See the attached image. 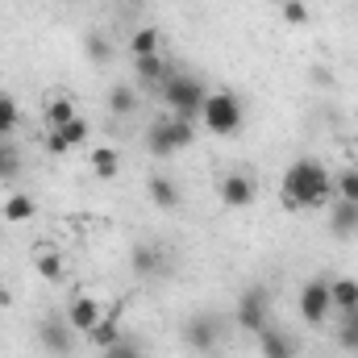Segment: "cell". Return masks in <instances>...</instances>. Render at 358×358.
Wrapping results in <instances>:
<instances>
[{
  "instance_id": "6da1fadb",
  "label": "cell",
  "mask_w": 358,
  "mask_h": 358,
  "mask_svg": "<svg viewBox=\"0 0 358 358\" xmlns=\"http://www.w3.org/2000/svg\"><path fill=\"white\" fill-rule=\"evenodd\" d=\"M279 187H283V208H292V213H300V208H325L329 196H334V176H329V167L321 159H296L283 171Z\"/></svg>"
},
{
  "instance_id": "7a4b0ae2",
  "label": "cell",
  "mask_w": 358,
  "mask_h": 358,
  "mask_svg": "<svg viewBox=\"0 0 358 358\" xmlns=\"http://www.w3.org/2000/svg\"><path fill=\"white\" fill-rule=\"evenodd\" d=\"M200 121H204V129H208L213 138H234V134L246 125V104H242L234 92H208Z\"/></svg>"
},
{
  "instance_id": "3957f363",
  "label": "cell",
  "mask_w": 358,
  "mask_h": 358,
  "mask_svg": "<svg viewBox=\"0 0 358 358\" xmlns=\"http://www.w3.org/2000/svg\"><path fill=\"white\" fill-rule=\"evenodd\" d=\"M204 100H208V88H204L196 76L171 71V80L163 84V104L171 108V117H179V121H200Z\"/></svg>"
},
{
  "instance_id": "277c9868",
  "label": "cell",
  "mask_w": 358,
  "mask_h": 358,
  "mask_svg": "<svg viewBox=\"0 0 358 358\" xmlns=\"http://www.w3.org/2000/svg\"><path fill=\"white\" fill-rule=\"evenodd\" d=\"M187 146H196L192 121H179V117H159V121H150V129H146V150H150L155 159H171V155L187 150Z\"/></svg>"
},
{
  "instance_id": "5b68a950",
  "label": "cell",
  "mask_w": 358,
  "mask_h": 358,
  "mask_svg": "<svg viewBox=\"0 0 358 358\" xmlns=\"http://www.w3.org/2000/svg\"><path fill=\"white\" fill-rule=\"evenodd\" d=\"M221 342H225V325H221L217 313H196V317L183 325V346H187L192 355H200V358L217 355Z\"/></svg>"
},
{
  "instance_id": "8992f818",
  "label": "cell",
  "mask_w": 358,
  "mask_h": 358,
  "mask_svg": "<svg viewBox=\"0 0 358 358\" xmlns=\"http://www.w3.org/2000/svg\"><path fill=\"white\" fill-rule=\"evenodd\" d=\"M234 317H238V325H242L246 334H263V329L271 325V292L263 287V283L246 287V292L238 296Z\"/></svg>"
},
{
  "instance_id": "52a82bcc",
  "label": "cell",
  "mask_w": 358,
  "mask_h": 358,
  "mask_svg": "<svg viewBox=\"0 0 358 358\" xmlns=\"http://www.w3.org/2000/svg\"><path fill=\"white\" fill-rule=\"evenodd\" d=\"M300 317L308 321V325H325L329 321V313H334V296H329V279H308L304 287H300Z\"/></svg>"
},
{
  "instance_id": "ba28073f",
  "label": "cell",
  "mask_w": 358,
  "mask_h": 358,
  "mask_svg": "<svg viewBox=\"0 0 358 358\" xmlns=\"http://www.w3.org/2000/svg\"><path fill=\"white\" fill-rule=\"evenodd\" d=\"M38 346L50 358H67L76 350V329L67 325V317H46L38 325Z\"/></svg>"
},
{
  "instance_id": "9c48e42d",
  "label": "cell",
  "mask_w": 358,
  "mask_h": 358,
  "mask_svg": "<svg viewBox=\"0 0 358 358\" xmlns=\"http://www.w3.org/2000/svg\"><path fill=\"white\" fill-rule=\"evenodd\" d=\"M217 196H221L225 208H250L255 196H259V183L246 176V171H229V176H221V183H217Z\"/></svg>"
},
{
  "instance_id": "30bf717a",
  "label": "cell",
  "mask_w": 358,
  "mask_h": 358,
  "mask_svg": "<svg viewBox=\"0 0 358 358\" xmlns=\"http://www.w3.org/2000/svg\"><path fill=\"white\" fill-rule=\"evenodd\" d=\"M108 308L96 300V296H71V304H67V325L76 329V334H84L88 338L92 329L100 325V317H104Z\"/></svg>"
},
{
  "instance_id": "8fae6325",
  "label": "cell",
  "mask_w": 358,
  "mask_h": 358,
  "mask_svg": "<svg viewBox=\"0 0 358 358\" xmlns=\"http://www.w3.org/2000/svg\"><path fill=\"white\" fill-rule=\"evenodd\" d=\"M259 355L263 358H300V342H296V334L267 325V329L259 334Z\"/></svg>"
},
{
  "instance_id": "7c38bea8",
  "label": "cell",
  "mask_w": 358,
  "mask_h": 358,
  "mask_svg": "<svg viewBox=\"0 0 358 358\" xmlns=\"http://www.w3.org/2000/svg\"><path fill=\"white\" fill-rule=\"evenodd\" d=\"M129 267L138 279H159L163 271H167V259H163V246H155V242H142V246H134V255H129Z\"/></svg>"
},
{
  "instance_id": "4fadbf2b",
  "label": "cell",
  "mask_w": 358,
  "mask_h": 358,
  "mask_svg": "<svg viewBox=\"0 0 358 358\" xmlns=\"http://www.w3.org/2000/svg\"><path fill=\"white\" fill-rule=\"evenodd\" d=\"M42 117H46V125H50V129H63L67 121H76V117H80V104H76L71 96H63V92H59V96H46Z\"/></svg>"
},
{
  "instance_id": "5bb4252c",
  "label": "cell",
  "mask_w": 358,
  "mask_h": 358,
  "mask_svg": "<svg viewBox=\"0 0 358 358\" xmlns=\"http://www.w3.org/2000/svg\"><path fill=\"white\" fill-rule=\"evenodd\" d=\"M146 196H150L163 213H171V208L183 204V196H179V187H176V179L171 176H150L146 179Z\"/></svg>"
},
{
  "instance_id": "9a60e30c",
  "label": "cell",
  "mask_w": 358,
  "mask_h": 358,
  "mask_svg": "<svg viewBox=\"0 0 358 358\" xmlns=\"http://www.w3.org/2000/svg\"><path fill=\"white\" fill-rule=\"evenodd\" d=\"M134 71H138V80L146 84V88H159L171 80V67L163 63V55H146V59H134Z\"/></svg>"
},
{
  "instance_id": "2e32d148",
  "label": "cell",
  "mask_w": 358,
  "mask_h": 358,
  "mask_svg": "<svg viewBox=\"0 0 358 358\" xmlns=\"http://www.w3.org/2000/svg\"><path fill=\"white\" fill-rule=\"evenodd\" d=\"M88 342L96 346V350H108V346L121 342V313H117V308H108V313L100 317V325L88 334Z\"/></svg>"
},
{
  "instance_id": "e0dca14e",
  "label": "cell",
  "mask_w": 358,
  "mask_h": 358,
  "mask_svg": "<svg viewBox=\"0 0 358 358\" xmlns=\"http://www.w3.org/2000/svg\"><path fill=\"white\" fill-rule=\"evenodd\" d=\"M88 167H92V176L96 179H117V171H121V155H117V146H92Z\"/></svg>"
},
{
  "instance_id": "ac0fdd59",
  "label": "cell",
  "mask_w": 358,
  "mask_h": 358,
  "mask_svg": "<svg viewBox=\"0 0 358 358\" xmlns=\"http://www.w3.org/2000/svg\"><path fill=\"white\" fill-rule=\"evenodd\" d=\"M329 229H334V238H355L358 234V204L338 200L334 213H329Z\"/></svg>"
},
{
  "instance_id": "d6986e66",
  "label": "cell",
  "mask_w": 358,
  "mask_h": 358,
  "mask_svg": "<svg viewBox=\"0 0 358 358\" xmlns=\"http://www.w3.org/2000/svg\"><path fill=\"white\" fill-rule=\"evenodd\" d=\"M159 50H163V34L155 25H142V29L129 34V55L134 59H146V55H159Z\"/></svg>"
},
{
  "instance_id": "ffe728a7",
  "label": "cell",
  "mask_w": 358,
  "mask_h": 358,
  "mask_svg": "<svg viewBox=\"0 0 358 358\" xmlns=\"http://www.w3.org/2000/svg\"><path fill=\"white\" fill-rule=\"evenodd\" d=\"M4 221L8 225H25V221H34V213H38V204H34V196H25V192H13L8 200H4Z\"/></svg>"
},
{
  "instance_id": "44dd1931",
  "label": "cell",
  "mask_w": 358,
  "mask_h": 358,
  "mask_svg": "<svg viewBox=\"0 0 358 358\" xmlns=\"http://www.w3.org/2000/svg\"><path fill=\"white\" fill-rule=\"evenodd\" d=\"M329 296H334V308H342V313H358V279H350V275L329 279Z\"/></svg>"
},
{
  "instance_id": "7402d4cb",
  "label": "cell",
  "mask_w": 358,
  "mask_h": 358,
  "mask_svg": "<svg viewBox=\"0 0 358 358\" xmlns=\"http://www.w3.org/2000/svg\"><path fill=\"white\" fill-rule=\"evenodd\" d=\"M108 113L113 117H134L138 113V92L129 88V84H113L108 88Z\"/></svg>"
},
{
  "instance_id": "603a6c76",
  "label": "cell",
  "mask_w": 358,
  "mask_h": 358,
  "mask_svg": "<svg viewBox=\"0 0 358 358\" xmlns=\"http://www.w3.org/2000/svg\"><path fill=\"white\" fill-rule=\"evenodd\" d=\"M84 55H88L92 63H108V59H113V42H108V34L92 29L88 38H84Z\"/></svg>"
},
{
  "instance_id": "cb8c5ba5",
  "label": "cell",
  "mask_w": 358,
  "mask_h": 358,
  "mask_svg": "<svg viewBox=\"0 0 358 358\" xmlns=\"http://www.w3.org/2000/svg\"><path fill=\"white\" fill-rule=\"evenodd\" d=\"M334 192H338V200H346V204H358V167H346V171H338V176H334Z\"/></svg>"
},
{
  "instance_id": "d4e9b609",
  "label": "cell",
  "mask_w": 358,
  "mask_h": 358,
  "mask_svg": "<svg viewBox=\"0 0 358 358\" xmlns=\"http://www.w3.org/2000/svg\"><path fill=\"white\" fill-rule=\"evenodd\" d=\"M59 138L67 142V150H80V146H88V121H84V117L67 121V125L59 129Z\"/></svg>"
},
{
  "instance_id": "484cf974",
  "label": "cell",
  "mask_w": 358,
  "mask_h": 358,
  "mask_svg": "<svg viewBox=\"0 0 358 358\" xmlns=\"http://www.w3.org/2000/svg\"><path fill=\"white\" fill-rule=\"evenodd\" d=\"M34 267H38L42 279H50V283H59V279L67 275V267H63V259H59V255H38V263H34Z\"/></svg>"
},
{
  "instance_id": "4316f807",
  "label": "cell",
  "mask_w": 358,
  "mask_h": 358,
  "mask_svg": "<svg viewBox=\"0 0 358 358\" xmlns=\"http://www.w3.org/2000/svg\"><path fill=\"white\" fill-rule=\"evenodd\" d=\"M279 17H283L287 25H308V4H304V0H283V4H279Z\"/></svg>"
},
{
  "instance_id": "83f0119b",
  "label": "cell",
  "mask_w": 358,
  "mask_h": 358,
  "mask_svg": "<svg viewBox=\"0 0 358 358\" xmlns=\"http://www.w3.org/2000/svg\"><path fill=\"white\" fill-rule=\"evenodd\" d=\"M13 125H17V100L13 96H0V142L13 134Z\"/></svg>"
},
{
  "instance_id": "f1b7e54d",
  "label": "cell",
  "mask_w": 358,
  "mask_h": 358,
  "mask_svg": "<svg viewBox=\"0 0 358 358\" xmlns=\"http://www.w3.org/2000/svg\"><path fill=\"white\" fill-rule=\"evenodd\" d=\"M338 342H342L346 350H358V313H346V325H342Z\"/></svg>"
},
{
  "instance_id": "f546056e",
  "label": "cell",
  "mask_w": 358,
  "mask_h": 358,
  "mask_svg": "<svg viewBox=\"0 0 358 358\" xmlns=\"http://www.w3.org/2000/svg\"><path fill=\"white\" fill-rule=\"evenodd\" d=\"M100 358H146V355H142V350H138L134 342H125V338H121L117 346H108V350H100Z\"/></svg>"
},
{
  "instance_id": "4dcf8cb0",
  "label": "cell",
  "mask_w": 358,
  "mask_h": 358,
  "mask_svg": "<svg viewBox=\"0 0 358 358\" xmlns=\"http://www.w3.org/2000/svg\"><path fill=\"white\" fill-rule=\"evenodd\" d=\"M17 167H21V163H17V155L0 146V179H13V176H17Z\"/></svg>"
},
{
  "instance_id": "1f68e13d",
  "label": "cell",
  "mask_w": 358,
  "mask_h": 358,
  "mask_svg": "<svg viewBox=\"0 0 358 358\" xmlns=\"http://www.w3.org/2000/svg\"><path fill=\"white\" fill-rule=\"evenodd\" d=\"M46 150H50V155H59V159L67 155V142L59 138V129H46Z\"/></svg>"
},
{
  "instance_id": "d6a6232c",
  "label": "cell",
  "mask_w": 358,
  "mask_h": 358,
  "mask_svg": "<svg viewBox=\"0 0 358 358\" xmlns=\"http://www.w3.org/2000/svg\"><path fill=\"white\" fill-rule=\"evenodd\" d=\"M350 146H355V159H358V134H355V138H350Z\"/></svg>"
},
{
  "instance_id": "836d02e7",
  "label": "cell",
  "mask_w": 358,
  "mask_h": 358,
  "mask_svg": "<svg viewBox=\"0 0 358 358\" xmlns=\"http://www.w3.org/2000/svg\"><path fill=\"white\" fill-rule=\"evenodd\" d=\"M279 4H283V0H279Z\"/></svg>"
}]
</instances>
